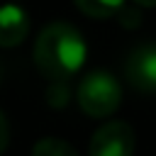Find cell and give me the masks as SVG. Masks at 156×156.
<instances>
[{
  "label": "cell",
  "mask_w": 156,
  "mask_h": 156,
  "mask_svg": "<svg viewBox=\"0 0 156 156\" xmlns=\"http://www.w3.org/2000/svg\"><path fill=\"white\" fill-rule=\"evenodd\" d=\"M32 156H78V151L63 141V139H56V136H44L34 144L32 149Z\"/></svg>",
  "instance_id": "7"
},
{
  "label": "cell",
  "mask_w": 156,
  "mask_h": 156,
  "mask_svg": "<svg viewBox=\"0 0 156 156\" xmlns=\"http://www.w3.org/2000/svg\"><path fill=\"white\" fill-rule=\"evenodd\" d=\"M122 102V85L107 71H90L78 85V105L93 119L110 117Z\"/></svg>",
  "instance_id": "2"
},
{
  "label": "cell",
  "mask_w": 156,
  "mask_h": 156,
  "mask_svg": "<svg viewBox=\"0 0 156 156\" xmlns=\"http://www.w3.org/2000/svg\"><path fill=\"white\" fill-rule=\"evenodd\" d=\"M88 46L80 32L68 22L46 24L34 41V63L39 73L49 80H68L85 63Z\"/></svg>",
  "instance_id": "1"
},
{
  "label": "cell",
  "mask_w": 156,
  "mask_h": 156,
  "mask_svg": "<svg viewBox=\"0 0 156 156\" xmlns=\"http://www.w3.org/2000/svg\"><path fill=\"white\" fill-rule=\"evenodd\" d=\"M134 129L122 119H112L93 134L88 156H134Z\"/></svg>",
  "instance_id": "3"
},
{
  "label": "cell",
  "mask_w": 156,
  "mask_h": 156,
  "mask_svg": "<svg viewBox=\"0 0 156 156\" xmlns=\"http://www.w3.org/2000/svg\"><path fill=\"white\" fill-rule=\"evenodd\" d=\"M124 73L132 88L141 93H156V44L136 46L124 63Z\"/></svg>",
  "instance_id": "4"
},
{
  "label": "cell",
  "mask_w": 156,
  "mask_h": 156,
  "mask_svg": "<svg viewBox=\"0 0 156 156\" xmlns=\"http://www.w3.org/2000/svg\"><path fill=\"white\" fill-rule=\"evenodd\" d=\"M134 2L141 7H156V0H134Z\"/></svg>",
  "instance_id": "9"
},
{
  "label": "cell",
  "mask_w": 156,
  "mask_h": 156,
  "mask_svg": "<svg viewBox=\"0 0 156 156\" xmlns=\"http://www.w3.org/2000/svg\"><path fill=\"white\" fill-rule=\"evenodd\" d=\"M78 10L93 20H107L119 15V10L124 7V0H76Z\"/></svg>",
  "instance_id": "6"
},
{
  "label": "cell",
  "mask_w": 156,
  "mask_h": 156,
  "mask_svg": "<svg viewBox=\"0 0 156 156\" xmlns=\"http://www.w3.org/2000/svg\"><path fill=\"white\" fill-rule=\"evenodd\" d=\"M29 15L20 5L0 7V46H20L29 34Z\"/></svg>",
  "instance_id": "5"
},
{
  "label": "cell",
  "mask_w": 156,
  "mask_h": 156,
  "mask_svg": "<svg viewBox=\"0 0 156 156\" xmlns=\"http://www.w3.org/2000/svg\"><path fill=\"white\" fill-rule=\"evenodd\" d=\"M7 144H10V122H7L5 112L0 110V154L7 149Z\"/></svg>",
  "instance_id": "8"
}]
</instances>
